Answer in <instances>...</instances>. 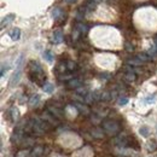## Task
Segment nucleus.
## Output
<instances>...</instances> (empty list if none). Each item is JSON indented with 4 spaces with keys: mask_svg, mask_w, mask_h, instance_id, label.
I'll return each mask as SVG.
<instances>
[{
    "mask_svg": "<svg viewBox=\"0 0 157 157\" xmlns=\"http://www.w3.org/2000/svg\"><path fill=\"white\" fill-rule=\"evenodd\" d=\"M65 64H67V69L69 71H75L78 69V64L73 60H68V62H65Z\"/></svg>",
    "mask_w": 157,
    "mask_h": 157,
    "instance_id": "nucleus-16",
    "label": "nucleus"
},
{
    "mask_svg": "<svg viewBox=\"0 0 157 157\" xmlns=\"http://www.w3.org/2000/svg\"><path fill=\"white\" fill-rule=\"evenodd\" d=\"M152 46H154V47L157 50V36L155 38V40H154V45H152Z\"/></svg>",
    "mask_w": 157,
    "mask_h": 157,
    "instance_id": "nucleus-32",
    "label": "nucleus"
},
{
    "mask_svg": "<svg viewBox=\"0 0 157 157\" xmlns=\"http://www.w3.org/2000/svg\"><path fill=\"white\" fill-rule=\"evenodd\" d=\"M20 117V115H18V110L16 109V108H12L11 109V118H12V121L13 122H16L17 120Z\"/></svg>",
    "mask_w": 157,
    "mask_h": 157,
    "instance_id": "nucleus-20",
    "label": "nucleus"
},
{
    "mask_svg": "<svg viewBox=\"0 0 157 157\" xmlns=\"http://www.w3.org/2000/svg\"><path fill=\"white\" fill-rule=\"evenodd\" d=\"M29 156H30V150H28V149L22 150V151H20V152L16 155V157H29Z\"/></svg>",
    "mask_w": 157,
    "mask_h": 157,
    "instance_id": "nucleus-22",
    "label": "nucleus"
},
{
    "mask_svg": "<svg viewBox=\"0 0 157 157\" xmlns=\"http://www.w3.org/2000/svg\"><path fill=\"white\" fill-rule=\"evenodd\" d=\"M63 33H62V30H56L55 33H53V44H56V45H59V44H62L63 42Z\"/></svg>",
    "mask_w": 157,
    "mask_h": 157,
    "instance_id": "nucleus-9",
    "label": "nucleus"
},
{
    "mask_svg": "<svg viewBox=\"0 0 157 157\" xmlns=\"http://www.w3.org/2000/svg\"><path fill=\"white\" fill-rule=\"evenodd\" d=\"M39 101H40V96L39 94H34V96H32L30 99H29V105L30 106H36L39 104Z\"/></svg>",
    "mask_w": 157,
    "mask_h": 157,
    "instance_id": "nucleus-15",
    "label": "nucleus"
},
{
    "mask_svg": "<svg viewBox=\"0 0 157 157\" xmlns=\"http://www.w3.org/2000/svg\"><path fill=\"white\" fill-rule=\"evenodd\" d=\"M75 108L78 109L81 114H83V115H88V114H90V109H88L86 105H82V104H80V103H75Z\"/></svg>",
    "mask_w": 157,
    "mask_h": 157,
    "instance_id": "nucleus-12",
    "label": "nucleus"
},
{
    "mask_svg": "<svg viewBox=\"0 0 157 157\" xmlns=\"http://www.w3.org/2000/svg\"><path fill=\"white\" fill-rule=\"evenodd\" d=\"M13 20H15V15H12V13L7 15L5 18H2V21H1V28H4L5 25H9L11 22H13Z\"/></svg>",
    "mask_w": 157,
    "mask_h": 157,
    "instance_id": "nucleus-11",
    "label": "nucleus"
},
{
    "mask_svg": "<svg viewBox=\"0 0 157 157\" xmlns=\"http://www.w3.org/2000/svg\"><path fill=\"white\" fill-rule=\"evenodd\" d=\"M41 117H42V120H45V121H47V122H48L50 124H52L53 127L58 124V121H57L58 118H56V117H55V116H53V115H52V114H51V113H50L48 110H47V111H45V113L42 114V116H41Z\"/></svg>",
    "mask_w": 157,
    "mask_h": 157,
    "instance_id": "nucleus-4",
    "label": "nucleus"
},
{
    "mask_svg": "<svg viewBox=\"0 0 157 157\" xmlns=\"http://www.w3.org/2000/svg\"><path fill=\"white\" fill-rule=\"evenodd\" d=\"M103 129L109 136H116L118 132L121 131V127H120V124L116 121L106 120V121L103 122Z\"/></svg>",
    "mask_w": 157,
    "mask_h": 157,
    "instance_id": "nucleus-2",
    "label": "nucleus"
},
{
    "mask_svg": "<svg viewBox=\"0 0 157 157\" xmlns=\"http://www.w3.org/2000/svg\"><path fill=\"white\" fill-rule=\"evenodd\" d=\"M111 98V96L109 94V92H103V93H100V100H109V99Z\"/></svg>",
    "mask_w": 157,
    "mask_h": 157,
    "instance_id": "nucleus-26",
    "label": "nucleus"
},
{
    "mask_svg": "<svg viewBox=\"0 0 157 157\" xmlns=\"http://www.w3.org/2000/svg\"><path fill=\"white\" fill-rule=\"evenodd\" d=\"M156 131H157V128H156Z\"/></svg>",
    "mask_w": 157,
    "mask_h": 157,
    "instance_id": "nucleus-33",
    "label": "nucleus"
},
{
    "mask_svg": "<svg viewBox=\"0 0 157 157\" xmlns=\"http://www.w3.org/2000/svg\"><path fill=\"white\" fill-rule=\"evenodd\" d=\"M155 100H156V96H155V94H152V96H149L147 98H145V101H146V103H149V104H151V103H155Z\"/></svg>",
    "mask_w": 157,
    "mask_h": 157,
    "instance_id": "nucleus-28",
    "label": "nucleus"
},
{
    "mask_svg": "<svg viewBox=\"0 0 157 157\" xmlns=\"http://www.w3.org/2000/svg\"><path fill=\"white\" fill-rule=\"evenodd\" d=\"M44 59H46L47 62L52 63L53 62V55H52V52L51 51H45L44 52Z\"/></svg>",
    "mask_w": 157,
    "mask_h": 157,
    "instance_id": "nucleus-19",
    "label": "nucleus"
},
{
    "mask_svg": "<svg viewBox=\"0 0 157 157\" xmlns=\"http://www.w3.org/2000/svg\"><path fill=\"white\" fill-rule=\"evenodd\" d=\"M7 69H9V65H7V64L5 65V63H4V64L1 65V76L5 75V70H7Z\"/></svg>",
    "mask_w": 157,
    "mask_h": 157,
    "instance_id": "nucleus-30",
    "label": "nucleus"
},
{
    "mask_svg": "<svg viewBox=\"0 0 157 157\" xmlns=\"http://www.w3.org/2000/svg\"><path fill=\"white\" fill-rule=\"evenodd\" d=\"M138 58L141 59L143 62H147V60H150V59H151V57H150L147 53H141V55H139V56H138Z\"/></svg>",
    "mask_w": 157,
    "mask_h": 157,
    "instance_id": "nucleus-25",
    "label": "nucleus"
},
{
    "mask_svg": "<svg viewBox=\"0 0 157 157\" xmlns=\"http://www.w3.org/2000/svg\"><path fill=\"white\" fill-rule=\"evenodd\" d=\"M76 0H64V2H67V4H73V2H75Z\"/></svg>",
    "mask_w": 157,
    "mask_h": 157,
    "instance_id": "nucleus-31",
    "label": "nucleus"
},
{
    "mask_svg": "<svg viewBox=\"0 0 157 157\" xmlns=\"http://www.w3.org/2000/svg\"><path fill=\"white\" fill-rule=\"evenodd\" d=\"M42 90H44V92H46V93H52L53 90H55V86H53L51 82H45V83L42 85Z\"/></svg>",
    "mask_w": 157,
    "mask_h": 157,
    "instance_id": "nucleus-14",
    "label": "nucleus"
},
{
    "mask_svg": "<svg viewBox=\"0 0 157 157\" xmlns=\"http://www.w3.org/2000/svg\"><path fill=\"white\" fill-rule=\"evenodd\" d=\"M9 35H10V38L13 40V41H17V40H20V38H21V30L18 28H13V29L9 33Z\"/></svg>",
    "mask_w": 157,
    "mask_h": 157,
    "instance_id": "nucleus-10",
    "label": "nucleus"
},
{
    "mask_svg": "<svg viewBox=\"0 0 157 157\" xmlns=\"http://www.w3.org/2000/svg\"><path fill=\"white\" fill-rule=\"evenodd\" d=\"M126 50H127L128 52H132V51H134V47H133V45H131V44L126 42Z\"/></svg>",
    "mask_w": 157,
    "mask_h": 157,
    "instance_id": "nucleus-29",
    "label": "nucleus"
},
{
    "mask_svg": "<svg viewBox=\"0 0 157 157\" xmlns=\"http://www.w3.org/2000/svg\"><path fill=\"white\" fill-rule=\"evenodd\" d=\"M52 16H53L55 21H57V22H59V23H62L63 21L65 20L64 12H63V10H62V9H59V7H56V9L52 11Z\"/></svg>",
    "mask_w": 157,
    "mask_h": 157,
    "instance_id": "nucleus-7",
    "label": "nucleus"
},
{
    "mask_svg": "<svg viewBox=\"0 0 157 157\" xmlns=\"http://www.w3.org/2000/svg\"><path fill=\"white\" fill-rule=\"evenodd\" d=\"M139 133L144 138H146L149 136V128H147V127H141V128L139 129Z\"/></svg>",
    "mask_w": 157,
    "mask_h": 157,
    "instance_id": "nucleus-23",
    "label": "nucleus"
},
{
    "mask_svg": "<svg viewBox=\"0 0 157 157\" xmlns=\"http://www.w3.org/2000/svg\"><path fill=\"white\" fill-rule=\"evenodd\" d=\"M127 103H128V98L127 97H121V98L118 99V105H121V106L126 105Z\"/></svg>",
    "mask_w": 157,
    "mask_h": 157,
    "instance_id": "nucleus-27",
    "label": "nucleus"
},
{
    "mask_svg": "<svg viewBox=\"0 0 157 157\" xmlns=\"http://www.w3.org/2000/svg\"><path fill=\"white\" fill-rule=\"evenodd\" d=\"M21 76H22V67H18V68H16V71H15V73H13V75L11 76V80H10V86H11V87L16 86V85L18 83V81H20Z\"/></svg>",
    "mask_w": 157,
    "mask_h": 157,
    "instance_id": "nucleus-3",
    "label": "nucleus"
},
{
    "mask_svg": "<svg viewBox=\"0 0 157 157\" xmlns=\"http://www.w3.org/2000/svg\"><path fill=\"white\" fill-rule=\"evenodd\" d=\"M29 75H30V78L32 81L39 83V85H44V81L46 78V75H45V71L44 69L41 68L38 62L35 60H32L29 63Z\"/></svg>",
    "mask_w": 157,
    "mask_h": 157,
    "instance_id": "nucleus-1",
    "label": "nucleus"
},
{
    "mask_svg": "<svg viewBox=\"0 0 157 157\" xmlns=\"http://www.w3.org/2000/svg\"><path fill=\"white\" fill-rule=\"evenodd\" d=\"M47 110H48L55 117L58 118V120H62V118L64 117V113H63L60 109H58L57 106H51V105H48V106H47Z\"/></svg>",
    "mask_w": 157,
    "mask_h": 157,
    "instance_id": "nucleus-6",
    "label": "nucleus"
},
{
    "mask_svg": "<svg viewBox=\"0 0 157 157\" xmlns=\"http://www.w3.org/2000/svg\"><path fill=\"white\" fill-rule=\"evenodd\" d=\"M147 149H149V151H155L157 149V144L152 140V141H150L149 144H147Z\"/></svg>",
    "mask_w": 157,
    "mask_h": 157,
    "instance_id": "nucleus-24",
    "label": "nucleus"
},
{
    "mask_svg": "<svg viewBox=\"0 0 157 157\" xmlns=\"http://www.w3.org/2000/svg\"><path fill=\"white\" fill-rule=\"evenodd\" d=\"M44 152V147L42 146H36L32 152H30V156L29 157H40Z\"/></svg>",
    "mask_w": 157,
    "mask_h": 157,
    "instance_id": "nucleus-13",
    "label": "nucleus"
},
{
    "mask_svg": "<svg viewBox=\"0 0 157 157\" xmlns=\"http://www.w3.org/2000/svg\"><path fill=\"white\" fill-rule=\"evenodd\" d=\"M124 70H126V73H124V80H126L127 82H133V81L137 78L133 68H131V67L127 65V67L124 68Z\"/></svg>",
    "mask_w": 157,
    "mask_h": 157,
    "instance_id": "nucleus-5",
    "label": "nucleus"
},
{
    "mask_svg": "<svg viewBox=\"0 0 157 157\" xmlns=\"http://www.w3.org/2000/svg\"><path fill=\"white\" fill-rule=\"evenodd\" d=\"M92 136H93L94 138H98V139L103 138V137H104L103 129H93V131H92Z\"/></svg>",
    "mask_w": 157,
    "mask_h": 157,
    "instance_id": "nucleus-21",
    "label": "nucleus"
},
{
    "mask_svg": "<svg viewBox=\"0 0 157 157\" xmlns=\"http://www.w3.org/2000/svg\"><path fill=\"white\" fill-rule=\"evenodd\" d=\"M75 28L81 32V34H86V33L88 32V27H87L86 24H83V23H78V24L75 25Z\"/></svg>",
    "mask_w": 157,
    "mask_h": 157,
    "instance_id": "nucleus-18",
    "label": "nucleus"
},
{
    "mask_svg": "<svg viewBox=\"0 0 157 157\" xmlns=\"http://www.w3.org/2000/svg\"><path fill=\"white\" fill-rule=\"evenodd\" d=\"M82 86V82L78 80V78H70L68 81V87L71 88V90H78V87Z\"/></svg>",
    "mask_w": 157,
    "mask_h": 157,
    "instance_id": "nucleus-8",
    "label": "nucleus"
},
{
    "mask_svg": "<svg viewBox=\"0 0 157 157\" xmlns=\"http://www.w3.org/2000/svg\"><path fill=\"white\" fill-rule=\"evenodd\" d=\"M127 63L129 64V65H136V67H138V65H141L144 62L141 60V59H139L138 57H136V58H131L127 60Z\"/></svg>",
    "mask_w": 157,
    "mask_h": 157,
    "instance_id": "nucleus-17",
    "label": "nucleus"
}]
</instances>
